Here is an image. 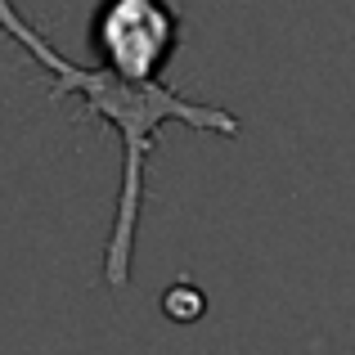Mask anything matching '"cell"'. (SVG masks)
Listing matches in <instances>:
<instances>
[{"label":"cell","instance_id":"obj_1","mask_svg":"<svg viewBox=\"0 0 355 355\" xmlns=\"http://www.w3.org/2000/svg\"><path fill=\"white\" fill-rule=\"evenodd\" d=\"M0 32L14 41L36 72L50 86V99H77L81 117L104 121L121 144V184H117V207H113V230L104 243V284L126 288L130 266H135V243H139V220L148 207V162L157 148V130L166 121H184L193 130L234 139L243 121L230 108L198 104V99L180 95L166 81H126L121 72L104 63H72L36 23L18 14L14 0H0Z\"/></svg>","mask_w":355,"mask_h":355},{"label":"cell","instance_id":"obj_2","mask_svg":"<svg viewBox=\"0 0 355 355\" xmlns=\"http://www.w3.org/2000/svg\"><path fill=\"white\" fill-rule=\"evenodd\" d=\"M90 45L126 81H157L184 45V18L171 0H99Z\"/></svg>","mask_w":355,"mask_h":355},{"label":"cell","instance_id":"obj_3","mask_svg":"<svg viewBox=\"0 0 355 355\" xmlns=\"http://www.w3.org/2000/svg\"><path fill=\"white\" fill-rule=\"evenodd\" d=\"M162 311H166V320L189 324V320H202L207 297H202L193 284H171V288H166V297H162Z\"/></svg>","mask_w":355,"mask_h":355}]
</instances>
